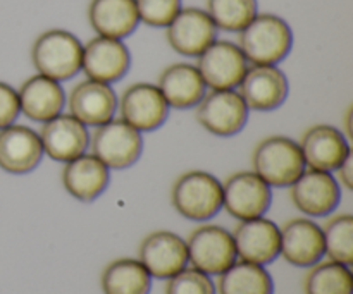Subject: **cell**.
Masks as SVG:
<instances>
[{
	"label": "cell",
	"instance_id": "cell-1",
	"mask_svg": "<svg viewBox=\"0 0 353 294\" xmlns=\"http://www.w3.org/2000/svg\"><path fill=\"white\" fill-rule=\"evenodd\" d=\"M238 48L248 64L278 65L293 48V31L278 14L257 12V16L238 31Z\"/></svg>",
	"mask_w": 353,
	"mask_h": 294
},
{
	"label": "cell",
	"instance_id": "cell-2",
	"mask_svg": "<svg viewBox=\"0 0 353 294\" xmlns=\"http://www.w3.org/2000/svg\"><path fill=\"white\" fill-rule=\"evenodd\" d=\"M83 43L62 28L45 30L31 45V62L38 74L54 81H69L81 71Z\"/></svg>",
	"mask_w": 353,
	"mask_h": 294
},
{
	"label": "cell",
	"instance_id": "cell-3",
	"mask_svg": "<svg viewBox=\"0 0 353 294\" xmlns=\"http://www.w3.org/2000/svg\"><path fill=\"white\" fill-rule=\"evenodd\" d=\"M171 203L176 212L193 222H205L223 209V186L214 174L192 169L174 179Z\"/></svg>",
	"mask_w": 353,
	"mask_h": 294
},
{
	"label": "cell",
	"instance_id": "cell-4",
	"mask_svg": "<svg viewBox=\"0 0 353 294\" xmlns=\"http://www.w3.org/2000/svg\"><path fill=\"white\" fill-rule=\"evenodd\" d=\"M252 171L271 188H286L305 171V162L293 138L272 134L255 145L252 151Z\"/></svg>",
	"mask_w": 353,
	"mask_h": 294
},
{
	"label": "cell",
	"instance_id": "cell-5",
	"mask_svg": "<svg viewBox=\"0 0 353 294\" xmlns=\"http://www.w3.org/2000/svg\"><path fill=\"white\" fill-rule=\"evenodd\" d=\"M90 148L110 171H124L137 164L141 157L143 136L130 124L114 117L109 123L93 127Z\"/></svg>",
	"mask_w": 353,
	"mask_h": 294
},
{
	"label": "cell",
	"instance_id": "cell-6",
	"mask_svg": "<svg viewBox=\"0 0 353 294\" xmlns=\"http://www.w3.org/2000/svg\"><path fill=\"white\" fill-rule=\"evenodd\" d=\"M188 264L207 275H221L238 260L230 231L214 224H202L185 240Z\"/></svg>",
	"mask_w": 353,
	"mask_h": 294
},
{
	"label": "cell",
	"instance_id": "cell-7",
	"mask_svg": "<svg viewBox=\"0 0 353 294\" xmlns=\"http://www.w3.org/2000/svg\"><path fill=\"white\" fill-rule=\"evenodd\" d=\"M248 107L236 90H210L195 107V119L214 136H234L248 123Z\"/></svg>",
	"mask_w": 353,
	"mask_h": 294
},
{
	"label": "cell",
	"instance_id": "cell-8",
	"mask_svg": "<svg viewBox=\"0 0 353 294\" xmlns=\"http://www.w3.org/2000/svg\"><path fill=\"white\" fill-rule=\"evenodd\" d=\"M119 119L137 131L152 133L164 126L169 117V105L154 83L138 81L126 86L117 98Z\"/></svg>",
	"mask_w": 353,
	"mask_h": 294
},
{
	"label": "cell",
	"instance_id": "cell-9",
	"mask_svg": "<svg viewBox=\"0 0 353 294\" xmlns=\"http://www.w3.org/2000/svg\"><path fill=\"white\" fill-rule=\"evenodd\" d=\"M223 209L238 220L264 217L272 205V188L254 171L233 172L221 182Z\"/></svg>",
	"mask_w": 353,
	"mask_h": 294
},
{
	"label": "cell",
	"instance_id": "cell-10",
	"mask_svg": "<svg viewBox=\"0 0 353 294\" xmlns=\"http://www.w3.org/2000/svg\"><path fill=\"white\" fill-rule=\"evenodd\" d=\"M248 65L234 41L214 40L196 57L195 67L209 90H236Z\"/></svg>",
	"mask_w": 353,
	"mask_h": 294
},
{
	"label": "cell",
	"instance_id": "cell-11",
	"mask_svg": "<svg viewBox=\"0 0 353 294\" xmlns=\"http://www.w3.org/2000/svg\"><path fill=\"white\" fill-rule=\"evenodd\" d=\"M293 205L309 217H327L341 202V186L333 172L307 169L290 186Z\"/></svg>",
	"mask_w": 353,
	"mask_h": 294
},
{
	"label": "cell",
	"instance_id": "cell-12",
	"mask_svg": "<svg viewBox=\"0 0 353 294\" xmlns=\"http://www.w3.org/2000/svg\"><path fill=\"white\" fill-rule=\"evenodd\" d=\"M236 92L247 103L248 110L271 112L286 102L290 83L278 65L250 64Z\"/></svg>",
	"mask_w": 353,
	"mask_h": 294
},
{
	"label": "cell",
	"instance_id": "cell-13",
	"mask_svg": "<svg viewBox=\"0 0 353 294\" xmlns=\"http://www.w3.org/2000/svg\"><path fill=\"white\" fill-rule=\"evenodd\" d=\"M217 28L200 7H181L174 19L165 26V40L176 54L183 57H199L214 40Z\"/></svg>",
	"mask_w": 353,
	"mask_h": 294
},
{
	"label": "cell",
	"instance_id": "cell-14",
	"mask_svg": "<svg viewBox=\"0 0 353 294\" xmlns=\"http://www.w3.org/2000/svg\"><path fill=\"white\" fill-rule=\"evenodd\" d=\"M131 67V52L123 40L93 36L83 45L81 71L93 81L112 85L123 79Z\"/></svg>",
	"mask_w": 353,
	"mask_h": 294
},
{
	"label": "cell",
	"instance_id": "cell-15",
	"mask_svg": "<svg viewBox=\"0 0 353 294\" xmlns=\"http://www.w3.org/2000/svg\"><path fill=\"white\" fill-rule=\"evenodd\" d=\"M299 143L307 169L334 172L352 154L350 141L343 131L331 124H314L302 133Z\"/></svg>",
	"mask_w": 353,
	"mask_h": 294
},
{
	"label": "cell",
	"instance_id": "cell-16",
	"mask_svg": "<svg viewBox=\"0 0 353 294\" xmlns=\"http://www.w3.org/2000/svg\"><path fill=\"white\" fill-rule=\"evenodd\" d=\"M141 262L152 279H171L188 267V251L181 236L171 231H154L141 240L138 248Z\"/></svg>",
	"mask_w": 353,
	"mask_h": 294
},
{
	"label": "cell",
	"instance_id": "cell-17",
	"mask_svg": "<svg viewBox=\"0 0 353 294\" xmlns=\"http://www.w3.org/2000/svg\"><path fill=\"white\" fill-rule=\"evenodd\" d=\"M279 255L293 267L309 269L324 258L323 229L305 217L290 219L279 227Z\"/></svg>",
	"mask_w": 353,
	"mask_h": 294
},
{
	"label": "cell",
	"instance_id": "cell-18",
	"mask_svg": "<svg viewBox=\"0 0 353 294\" xmlns=\"http://www.w3.org/2000/svg\"><path fill=\"white\" fill-rule=\"evenodd\" d=\"M43 155L55 162L72 160L85 154L90 147V131L71 114H59L41 124L38 133Z\"/></svg>",
	"mask_w": 353,
	"mask_h": 294
},
{
	"label": "cell",
	"instance_id": "cell-19",
	"mask_svg": "<svg viewBox=\"0 0 353 294\" xmlns=\"http://www.w3.org/2000/svg\"><path fill=\"white\" fill-rule=\"evenodd\" d=\"M65 103L69 114L86 127L102 126L117 114V93L112 85L88 78L71 90Z\"/></svg>",
	"mask_w": 353,
	"mask_h": 294
},
{
	"label": "cell",
	"instance_id": "cell-20",
	"mask_svg": "<svg viewBox=\"0 0 353 294\" xmlns=\"http://www.w3.org/2000/svg\"><path fill=\"white\" fill-rule=\"evenodd\" d=\"M231 236L240 260L265 267L279 257V227L265 217L240 220Z\"/></svg>",
	"mask_w": 353,
	"mask_h": 294
},
{
	"label": "cell",
	"instance_id": "cell-21",
	"mask_svg": "<svg viewBox=\"0 0 353 294\" xmlns=\"http://www.w3.org/2000/svg\"><path fill=\"white\" fill-rule=\"evenodd\" d=\"M43 158L40 136L34 129L21 124L0 129V169L9 174H28L40 165Z\"/></svg>",
	"mask_w": 353,
	"mask_h": 294
},
{
	"label": "cell",
	"instance_id": "cell-22",
	"mask_svg": "<svg viewBox=\"0 0 353 294\" xmlns=\"http://www.w3.org/2000/svg\"><path fill=\"white\" fill-rule=\"evenodd\" d=\"M61 181L65 191L74 200L90 203L102 196L109 188L110 169L93 154H81L65 162L61 172Z\"/></svg>",
	"mask_w": 353,
	"mask_h": 294
},
{
	"label": "cell",
	"instance_id": "cell-23",
	"mask_svg": "<svg viewBox=\"0 0 353 294\" xmlns=\"http://www.w3.org/2000/svg\"><path fill=\"white\" fill-rule=\"evenodd\" d=\"M19 109L24 117L34 123H47L64 112L65 92L61 83L41 74H33L17 90Z\"/></svg>",
	"mask_w": 353,
	"mask_h": 294
},
{
	"label": "cell",
	"instance_id": "cell-24",
	"mask_svg": "<svg viewBox=\"0 0 353 294\" xmlns=\"http://www.w3.org/2000/svg\"><path fill=\"white\" fill-rule=\"evenodd\" d=\"M157 88L168 102L169 109L186 110L196 107V103L207 93V86L195 64L174 62L161 71L157 78Z\"/></svg>",
	"mask_w": 353,
	"mask_h": 294
},
{
	"label": "cell",
	"instance_id": "cell-25",
	"mask_svg": "<svg viewBox=\"0 0 353 294\" xmlns=\"http://www.w3.org/2000/svg\"><path fill=\"white\" fill-rule=\"evenodd\" d=\"M86 16L99 36L117 40L133 34L140 24L134 0H90Z\"/></svg>",
	"mask_w": 353,
	"mask_h": 294
},
{
	"label": "cell",
	"instance_id": "cell-26",
	"mask_svg": "<svg viewBox=\"0 0 353 294\" xmlns=\"http://www.w3.org/2000/svg\"><path fill=\"white\" fill-rule=\"evenodd\" d=\"M103 294H150L152 275L134 258H117L100 275Z\"/></svg>",
	"mask_w": 353,
	"mask_h": 294
},
{
	"label": "cell",
	"instance_id": "cell-27",
	"mask_svg": "<svg viewBox=\"0 0 353 294\" xmlns=\"http://www.w3.org/2000/svg\"><path fill=\"white\" fill-rule=\"evenodd\" d=\"M217 277L219 294H274V281L264 265L236 260Z\"/></svg>",
	"mask_w": 353,
	"mask_h": 294
},
{
	"label": "cell",
	"instance_id": "cell-28",
	"mask_svg": "<svg viewBox=\"0 0 353 294\" xmlns=\"http://www.w3.org/2000/svg\"><path fill=\"white\" fill-rule=\"evenodd\" d=\"M303 277L305 294H353V274L348 265L317 262Z\"/></svg>",
	"mask_w": 353,
	"mask_h": 294
},
{
	"label": "cell",
	"instance_id": "cell-29",
	"mask_svg": "<svg viewBox=\"0 0 353 294\" xmlns=\"http://www.w3.org/2000/svg\"><path fill=\"white\" fill-rule=\"evenodd\" d=\"M205 12L217 30L238 33L259 12V0H207Z\"/></svg>",
	"mask_w": 353,
	"mask_h": 294
},
{
	"label": "cell",
	"instance_id": "cell-30",
	"mask_svg": "<svg viewBox=\"0 0 353 294\" xmlns=\"http://www.w3.org/2000/svg\"><path fill=\"white\" fill-rule=\"evenodd\" d=\"M324 255L338 264H353V216L340 213L324 222Z\"/></svg>",
	"mask_w": 353,
	"mask_h": 294
},
{
	"label": "cell",
	"instance_id": "cell-31",
	"mask_svg": "<svg viewBox=\"0 0 353 294\" xmlns=\"http://www.w3.org/2000/svg\"><path fill=\"white\" fill-rule=\"evenodd\" d=\"M140 23L150 28H165L181 10V0H134Z\"/></svg>",
	"mask_w": 353,
	"mask_h": 294
},
{
	"label": "cell",
	"instance_id": "cell-32",
	"mask_svg": "<svg viewBox=\"0 0 353 294\" xmlns=\"http://www.w3.org/2000/svg\"><path fill=\"white\" fill-rule=\"evenodd\" d=\"M216 284L210 275L185 267L181 272L168 279L165 294H216Z\"/></svg>",
	"mask_w": 353,
	"mask_h": 294
},
{
	"label": "cell",
	"instance_id": "cell-33",
	"mask_svg": "<svg viewBox=\"0 0 353 294\" xmlns=\"http://www.w3.org/2000/svg\"><path fill=\"white\" fill-rule=\"evenodd\" d=\"M19 98H17V90L7 83L0 81V129L16 123L19 117Z\"/></svg>",
	"mask_w": 353,
	"mask_h": 294
},
{
	"label": "cell",
	"instance_id": "cell-34",
	"mask_svg": "<svg viewBox=\"0 0 353 294\" xmlns=\"http://www.w3.org/2000/svg\"><path fill=\"white\" fill-rule=\"evenodd\" d=\"M336 181L338 185L343 186L345 189H353V154L348 155L347 158H345L343 162H341L340 165H338L336 171Z\"/></svg>",
	"mask_w": 353,
	"mask_h": 294
}]
</instances>
